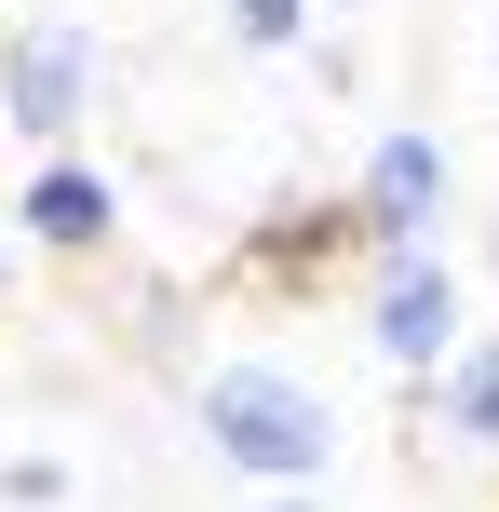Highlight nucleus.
Here are the masks:
<instances>
[{"mask_svg":"<svg viewBox=\"0 0 499 512\" xmlns=\"http://www.w3.org/2000/svg\"><path fill=\"white\" fill-rule=\"evenodd\" d=\"M189 418H203L216 472H243V486H284V499H297V486H338V445H351L338 391L297 378V364H270V351L203 364V378H189Z\"/></svg>","mask_w":499,"mask_h":512,"instance_id":"1","label":"nucleus"},{"mask_svg":"<svg viewBox=\"0 0 499 512\" xmlns=\"http://www.w3.org/2000/svg\"><path fill=\"white\" fill-rule=\"evenodd\" d=\"M365 270H378V283H365V351L392 364L405 391H419L432 364H446L459 337H473V324H459V310H473V297H459L446 243H365Z\"/></svg>","mask_w":499,"mask_h":512,"instance_id":"2","label":"nucleus"},{"mask_svg":"<svg viewBox=\"0 0 499 512\" xmlns=\"http://www.w3.org/2000/svg\"><path fill=\"white\" fill-rule=\"evenodd\" d=\"M81 108H95V27H81V14L0 27V122H14L27 149H68Z\"/></svg>","mask_w":499,"mask_h":512,"instance_id":"3","label":"nucleus"},{"mask_svg":"<svg viewBox=\"0 0 499 512\" xmlns=\"http://www.w3.org/2000/svg\"><path fill=\"white\" fill-rule=\"evenodd\" d=\"M351 203H365V243H432L446 203H459L446 135H432V122H392V135L365 149V176H351Z\"/></svg>","mask_w":499,"mask_h":512,"instance_id":"4","label":"nucleus"},{"mask_svg":"<svg viewBox=\"0 0 499 512\" xmlns=\"http://www.w3.org/2000/svg\"><path fill=\"white\" fill-rule=\"evenodd\" d=\"M338 256H365V203H284V216H257L230 256V283H270V297H311Z\"/></svg>","mask_w":499,"mask_h":512,"instance_id":"5","label":"nucleus"},{"mask_svg":"<svg viewBox=\"0 0 499 512\" xmlns=\"http://www.w3.org/2000/svg\"><path fill=\"white\" fill-rule=\"evenodd\" d=\"M14 216H27V243H41V256H108L122 189H108L81 149H41V162H27V189H14Z\"/></svg>","mask_w":499,"mask_h":512,"instance_id":"6","label":"nucleus"},{"mask_svg":"<svg viewBox=\"0 0 499 512\" xmlns=\"http://www.w3.org/2000/svg\"><path fill=\"white\" fill-rule=\"evenodd\" d=\"M419 418L446 432V459L499 472V337H459V351L432 364V378H419Z\"/></svg>","mask_w":499,"mask_h":512,"instance_id":"7","label":"nucleus"},{"mask_svg":"<svg viewBox=\"0 0 499 512\" xmlns=\"http://www.w3.org/2000/svg\"><path fill=\"white\" fill-rule=\"evenodd\" d=\"M216 27H230L243 54H297L324 27V0H216Z\"/></svg>","mask_w":499,"mask_h":512,"instance_id":"8","label":"nucleus"},{"mask_svg":"<svg viewBox=\"0 0 499 512\" xmlns=\"http://www.w3.org/2000/svg\"><path fill=\"white\" fill-rule=\"evenodd\" d=\"M0 499H81L68 459H0Z\"/></svg>","mask_w":499,"mask_h":512,"instance_id":"9","label":"nucleus"},{"mask_svg":"<svg viewBox=\"0 0 499 512\" xmlns=\"http://www.w3.org/2000/svg\"><path fill=\"white\" fill-rule=\"evenodd\" d=\"M338 14H365V0H324V27H338Z\"/></svg>","mask_w":499,"mask_h":512,"instance_id":"10","label":"nucleus"},{"mask_svg":"<svg viewBox=\"0 0 499 512\" xmlns=\"http://www.w3.org/2000/svg\"><path fill=\"white\" fill-rule=\"evenodd\" d=\"M0 297H14V243H0Z\"/></svg>","mask_w":499,"mask_h":512,"instance_id":"11","label":"nucleus"},{"mask_svg":"<svg viewBox=\"0 0 499 512\" xmlns=\"http://www.w3.org/2000/svg\"><path fill=\"white\" fill-rule=\"evenodd\" d=\"M486 270H499V216H486Z\"/></svg>","mask_w":499,"mask_h":512,"instance_id":"12","label":"nucleus"}]
</instances>
